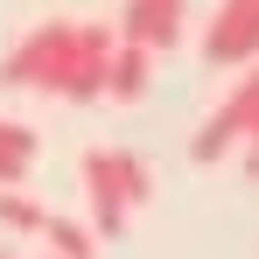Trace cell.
<instances>
[{
  "mask_svg": "<svg viewBox=\"0 0 259 259\" xmlns=\"http://www.w3.org/2000/svg\"><path fill=\"white\" fill-rule=\"evenodd\" d=\"M252 126H259V70L231 84V98H224L210 119H203V133L189 140V154H196V161L210 168V161H224V154H231V147H238V140H245Z\"/></svg>",
  "mask_w": 259,
  "mask_h": 259,
  "instance_id": "obj_3",
  "label": "cell"
},
{
  "mask_svg": "<svg viewBox=\"0 0 259 259\" xmlns=\"http://www.w3.org/2000/svg\"><path fill=\"white\" fill-rule=\"evenodd\" d=\"M42 238H49L56 259H91V252H98V231H91V224H70V217H49Z\"/></svg>",
  "mask_w": 259,
  "mask_h": 259,
  "instance_id": "obj_9",
  "label": "cell"
},
{
  "mask_svg": "<svg viewBox=\"0 0 259 259\" xmlns=\"http://www.w3.org/2000/svg\"><path fill=\"white\" fill-rule=\"evenodd\" d=\"M245 168H252V182H259V126L245 133Z\"/></svg>",
  "mask_w": 259,
  "mask_h": 259,
  "instance_id": "obj_10",
  "label": "cell"
},
{
  "mask_svg": "<svg viewBox=\"0 0 259 259\" xmlns=\"http://www.w3.org/2000/svg\"><path fill=\"white\" fill-rule=\"evenodd\" d=\"M112 42H119V28H105V21H42V28H28L21 42L0 56V84L63 98L70 70L84 56H112Z\"/></svg>",
  "mask_w": 259,
  "mask_h": 259,
  "instance_id": "obj_1",
  "label": "cell"
},
{
  "mask_svg": "<svg viewBox=\"0 0 259 259\" xmlns=\"http://www.w3.org/2000/svg\"><path fill=\"white\" fill-rule=\"evenodd\" d=\"M0 259H7V252H0ZM49 259H56V252H49Z\"/></svg>",
  "mask_w": 259,
  "mask_h": 259,
  "instance_id": "obj_11",
  "label": "cell"
},
{
  "mask_svg": "<svg viewBox=\"0 0 259 259\" xmlns=\"http://www.w3.org/2000/svg\"><path fill=\"white\" fill-rule=\"evenodd\" d=\"M35 126H21V119H0V189H21L28 168H35Z\"/></svg>",
  "mask_w": 259,
  "mask_h": 259,
  "instance_id": "obj_7",
  "label": "cell"
},
{
  "mask_svg": "<svg viewBox=\"0 0 259 259\" xmlns=\"http://www.w3.org/2000/svg\"><path fill=\"white\" fill-rule=\"evenodd\" d=\"M84 189H91V231H98V238H119L133 224V210L147 203L154 175H147V161L126 154V147H91L84 154Z\"/></svg>",
  "mask_w": 259,
  "mask_h": 259,
  "instance_id": "obj_2",
  "label": "cell"
},
{
  "mask_svg": "<svg viewBox=\"0 0 259 259\" xmlns=\"http://www.w3.org/2000/svg\"><path fill=\"white\" fill-rule=\"evenodd\" d=\"M203 56L217 70L224 63H252L259 56V0H217L210 28H203Z\"/></svg>",
  "mask_w": 259,
  "mask_h": 259,
  "instance_id": "obj_4",
  "label": "cell"
},
{
  "mask_svg": "<svg viewBox=\"0 0 259 259\" xmlns=\"http://www.w3.org/2000/svg\"><path fill=\"white\" fill-rule=\"evenodd\" d=\"M0 224L14 231V238H42V224H49V210L35 203V196H21V189H0Z\"/></svg>",
  "mask_w": 259,
  "mask_h": 259,
  "instance_id": "obj_8",
  "label": "cell"
},
{
  "mask_svg": "<svg viewBox=\"0 0 259 259\" xmlns=\"http://www.w3.org/2000/svg\"><path fill=\"white\" fill-rule=\"evenodd\" d=\"M147 77H154V49L119 42V49H112V63H105V98L133 105V98H147Z\"/></svg>",
  "mask_w": 259,
  "mask_h": 259,
  "instance_id": "obj_6",
  "label": "cell"
},
{
  "mask_svg": "<svg viewBox=\"0 0 259 259\" xmlns=\"http://www.w3.org/2000/svg\"><path fill=\"white\" fill-rule=\"evenodd\" d=\"M175 35H182V0H126L119 7V42L175 49Z\"/></svg>",
  "mask_w": 259,
  "mask_h": 259,
  "instance_id": "obj_5",
  "label": "cell"
}]
</instances>
